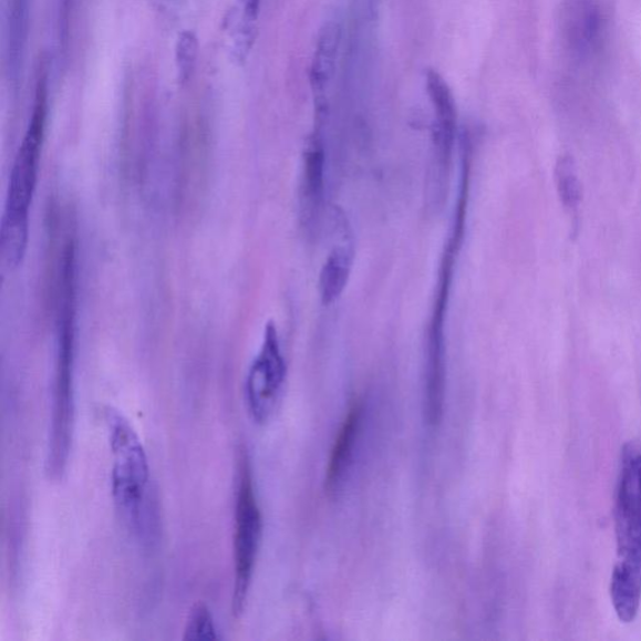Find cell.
<instances>
[{
  "label": "cell",
  "mask_w": 641,
  "mask_h": 641,
  "mask_svg": "<svg viewBox=\"0 0 641 641\" xmlns=\"http://www.w3.org/2000/svg\"><path fill=\"white\" fill-rule=\"evenodd\" d=\"M113 457L111 487L114 507L124 528L142 547L158 540L159 513L151 486L148 456L130 420L117 410L105 413Z\"/></svg>",
  "instance_id": "1"
},
{
  "label": "cell",
  "mask_w": 641,
  "mask_h": 641,
  "mask_svg": "<svg viewBox=\"0 0 641 641\" xmlns=\"http://www.w3.org/2000/svg\"><path fill=\"white\" fill-rule=\"evenodd\" d=\"M48 105L46 75L38 76L32 117L19 147L9 178L4 215L2 219L3 260L15 267L22 262L30 231V209L37 188L41 153L45 132Z\"/></svg>",
  "instance_id": "2"
},
{
  "label": "cell",
  "mask_w": 641,
  "mask_h": 641,
  "mask_svg": "<svg viewBox=\"0 0 641 641\" xmlns=\"http://www.w3.org/2000/svg\"><path fill=\"white\" fill-rule=\"evenodd\" d=\"M234 525V597L232 611L241 617L247 604L262 540V513L255 490L247 456L239 463Z\"/></svg>",
  "instance_id": "3"
},
{
  "label": "cell",
  "mask_w": 641,
  "mask_h": 641,
  "mask_svg": "<svg viewBox=\"0 0 641 641\" xmlns=\"http://www.w3.org/2000/svg\"><path fill=\"white\" fill-rule=\"evenodd\" d=\"M287 376L279 332L267 324L260 352L257 353L246 379L248 413L258 425L269 423L280 403Z\"/></svg>",
  "instance_id": "4"
},
{
  "label": "cell",
  "mask_w": 641,
  "mask_h": 641,
  "mask_svg": "<svg viewBox=\"0 0 641 641\" xmlns=\"http://www.w3.org/2000/svg\"><path fill=\"white\" fill-rule=\"evenodd\" d=\"M638 454L627 445L621 454L616 499L617 568L641 573V492L637 474Z\"/></svg>",
  "instance_id": "5"
},
{
  "label": "cell",
  "mask_w": 641,
  "mask_h": 641,
  "mask_svg": "<svg viewBox=\"0 0 641 641\" xmlns=\"http://www.w3.org/2000/svg\"><path fill=\"white\" fill-rule=\"evenodd\" d=\"M426 87L435 113L433 131L434 186L436 187V193L444 196L443 189L447 186L449 168H452L453 151L456 137L457 110L452 90H449L443 76L437 72H427Z\"/></svg>",
  "instance_id": "6"
},
{
  "label": "cell",
  "mask_w": 641,
  "mask_h": 641,
  "mask_svg": "<svg viewBox=\"0 0 641 641\" xmlns=\"http://www.w3.org/2000/svg\"><path fill=\"white\" fill-rule=\"evenodd\" d=\"M562 32L569 51L590 62L604 50L608 19L598 0H569L564 9Z\"/></svg>",
  "instance_id": "7"
},
{
  "label": "cell",
  "mask_w": 641,
  "mask_h": 641,
  "mask_svg": "<svg viewBox=\"0 0 641 641\" xmlns=\"http://www.w3.org/2000/svg\"><path fill=\"white\" fill-rule=\"evenodd\" d=\"M366 407L362 400L353 404L334 440L327 475H324V492L338 496L347 486L355 466V458L361 444L363 426H365Z\"/></svg>",
  "instance_id": "8"
},
{
  "label": "cell",
  "mask_w": 641,
  "mask_h": 641,
  "mask_svg": "<svg viewBox=\"0 0 641 641\" xmlns=\"http://www.w3.org/2000/svg\"><path fill=\"white\" fill-rule=\"evenodd\" d=\"M327 156L319 132L313 133L306 146L300 186L301 221L309 232H318L324 206V174Z\"/></svg>",
  "instance_id": "9"
},
{
  "label": "cell",
  "mask_w": 641,
  "mask_h": 641,
  "mask_svg": "<svg viewBox=\"0 0 641 641\" xmlns=\"http://www.w3.org/2000/svg\"><path fill=\"white\" fill-rule=\"evenodd\" d=\"M352 263L353 250L350 244L333 247L320 273V296L323 304L333 303L347 289Z\"/></svg>",
  "instance_id": "10"
},
{
  "label": "cell",
  "mask_w": 641,
  "mask_h": 641,
  "mask_svg": "<svg viewBox=\"0 0 641 641\" xmlns=\"http://www.w3.org/2000/svg\"><path fill=\"white\" fill-rule=\"evenodd\" d=\"M341 43V28L338 23L324 24L311 65V82L316 92H323L332 80L337 70L338 55Z\"/></svg>",
  "instance_id": "11"
},
{
  "label": "cell",
  "mask_w": 641,
  "mask_h": 641,
  "mask_svg": "<svg viewBox=\"0 0 641 641\" xmlns=\"http://www.w3.org/2000/svg\"><path fill=\"white\" fill-rule=\"evenodd\" d=\"M31 0H9L8 63L11 79L17 82L23 69V60L30 27Z\"/></svg>",
  "instance_id": "12"
},
{
  "label": "cell",
  "mask_w": 641,
  "mask_h": 641,
  "mask_svg": "<svg viewBox=\"0 0 641 641\" xmlns=\"http://www.w3.org/2000/svg\"><path fill=\"white\" fill-rule=\"evenodd\" d=\"M555 175H557V185L561 203L570 209L577 208L581 199V186L576 162L569 156L561 157L558 161Z\"/></svg>",
  "instance_id": "13"
},
{
  "label": "cell",
  "mask_w": 641,
  "mask_h": 641,
  "mask_svg": "<svg viewBox=\"0 0 641 641\" xmlns=\"http://www.w3.org/2000/svg\"><path fill=\"white\" fill-rule=\"evenodd\" d=\"M198 38L194 32L185 31L178 35L176 44V65L178 81L186 85L194 79L198 59Z\"/></svg>",
  "instance_id": "14"
},
{
  "label": "cell",
  "mask_w": 641,
  "mask_h": 641,
  "mask_svg": "<svg viewBox=\"0 0 641 641\" xmlns=\"http://www.w3.org/2000/svg\"><path fill=\"white\" fill-rule=\"evenodd\" d=\"M218 629L213 612L204 602H197L188 612L184 640H218Z\"/></svg>",
  "instance_id": "15"
},
{
  "label": "cell",
  "mask_w": 641,
  "mask_h": 641,
  "mask_svg": "<svg viewBox=\"0 0 641 641\" xmlns=\"http://www.w3.org/2000/svg\"><path fill=\"white\" fill-rule=\"evenodd\" d=\"M244 7L242 22L238 32L248 37H255V24L260 12L261 0H241Z\"/></svg>",
  "instance_id": "16"
},
{
  "label": "cell",
  "mask_w": 641,
  "mask_h": 641,
  "mask_svg": "<svg viewBox=\"0 0 641 641\" xmlns=\"http://www.w3.org/2000/svg\"><path fill=\"white\" fill-rule=\"evenodd\" d=\"M637 474H638V483L641 492V455H638L637 458Z\"/></svg>",
  "instance_id": "17"
}]
</instances>
